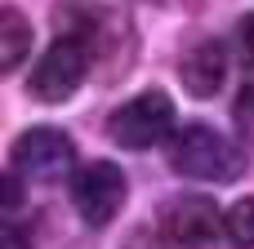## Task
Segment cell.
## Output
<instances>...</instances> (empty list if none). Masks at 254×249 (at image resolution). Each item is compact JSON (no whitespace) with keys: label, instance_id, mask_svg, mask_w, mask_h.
<instances>
[{"label":"cell","instance_id":"7c38bea8","mask_svg":"<svg viewBox=\"0 0 254 249\" xmlns=\"http://www.w3.org/2000/svg\"><path fill=\"white\" fill-rule=\"evenodd\" d=\"M121 249H174V245L161 236V227H134V232H125Z\"/></svg>","mask_w":254,"mask_h":249},{"label":"cell","instance_id":"6da1fadb","mask_svg":"<svg viewBox=\"0 0 254 249\" xmlns=\"http://www.w3.org/2000/svg\"><path fill=\"white\" fill-rule=\"evenodd\" d=\"M54 22H58V36H71L85 45L89 62L98 76L116 80L129 71L134 62V22L112 9V4H98V0H58L54 4Z\"/></svg>","mask_w":254,"mask_h":249},{"label":"cell","instance_id":"277c9868","mask_svg":"<svg viewBox=\"0 0 254 249\" xmlns=\"http://www.w3.org/2000/svg\"><path fill=\"white\" fill-rule=\"evenodd\" d=\"M89 71H94V62H89L85 45L71 40V36H54V45L36 58V67L27 76V94L36 102H45V107H58L85 85Z\"/></svg>","mask_w":254,"mask_h":249},{"label":"cell","instance_id":"3957f363","mask_svg":"<svg viewBox=\"0 0 254 249\" xmlns=\"http://www.w3.org/2000/svg\"><path fill=\"white\" fill-rule=\"evenodd\" d=\"M174 134H179V111L165 89H143L138 98H129L107 116V138L125 151H147Z\"/></svg>","mask_w":254,"mask_h":249},{"label":"cell","instance_id":"4fadbf2b","mask_svg":"<svg viewBox=\"0 0 254 249\" xmlns=\"http://www.w3.org/2000/svg\"><path fill=\"white\" fill-rule=\"evenodd\" d=\"M237 49H241V58L254 67V9L237 22Z\"/></svg>","mask_w":254,"mask_h":249},{"label":"cell","instance_id":"5b68a950","mask_svg":"<svg viewBox=\"0 0 254 249\" xmlns=\"http://www.w3.org/2000/svg\"><path fill=\"white\" fill-rule=\"evenodd\" d=\"M67 196H71V209L80 214L85 227H107L125 209L129 183H125V169L116 160H89V165L76 169Z\"/></svg>","mask_w":254,"mask_h":249},{"label":"cell","instance_id":"8992f818","mask_svg":"<svg viewBox=\"0 0 254 249\" xmlns=\"http://www.w3.org/2000/svg\"><path fill=\"white\" fill-rule=\"evenodd\" d=\"M156 227L174 249H219L228 236V214H219L210 196H174L161 205Z\"/></svg>","mask_w":254,"mask_h":249},{"label":"cell","instance_id":"5bb4252c","mask_svg":"<svg viewBox=\"0 0 254 249\" xmlns=\"http://www.w3.org/2000/svg\"><path fill=\"white\" fill-rule=\"evenodd\" d=\"M4 205H9V209H18V205H22V187H18V174H9V178H4Z\"/></svg>","mask_w":254,"mask_h":249},{"label":"cell","instance_id":"30bf717a","mask_svg":"<svg viewBox=\"0 0 254 249\" xmlns=\"http://www.w3.org/2000/svg\"><path fill=\"white\" fill-rule=\"evenodd\" d=\"M228 245L232 249H254V196H241L228 209Z\"/></svg>","mask_w":254,"mask_h":249},{"label":"cell","instance_id":"9c48e42d","mask_svg":"<svg viewBox=\"0 0 254 249\" xmlns=\"http://www.w3.org/2000/svg\"><path fill=\"white\" fill-rule=\"evenodd\" d=\"M31 49V22L18 4L0 9V71H18Z\"/></svg>","mask_w":254,"mask_h":249},{"label":"cell","instance_id":"7a4b0ae2","mask_svg":"<svg viewBox=\"0 0 254 249\" xmlns=\"http://www.w3.org/2000/svg\"><path fill=\"white\" fill-rule=\"evenodd\" d=\"M250 156L219 129L210 125H183L174 138H170V169L183 174V178H196V183H237L246 174Z\"/></svg>","mask_w":254,"mask_h":249},{"label":"cell","instance_id":"52a82bcc","mask_svg":"<svg viewBox=\"0 0 254 249\" xmlns=\"http://www.w3.org/2000/svg\"><path fill=\"white\" fill-rule=\"evenodd\" d=\"M76 160V143L54 129V125H36L27 134L13 138L9 147V165L18 178H31V183H49V178H63Z\"/></svg>","mask_w":254,"mask_h":249},{"label":"cell","instance_id":"9a60e30c","mask_svg":"<svg viewBox=\"0 0 254 249\" xmlns=\"http://www.w3.org/2000/svg\"><path fill=\"white\" fill-rule=\"evenodd\" d=\"M4 249H27V236L18 223H4Z\"/></svg>","mask_w":254,"mask_h":249},{"label":"cell","instance_id":"8fae6325","mask_svg":"<svg viewBox=\"0 0 254 249\" xmlns=\"http://www.w3.org/2000/svg\"><path fill=\"white\" fill-rule=\"evenodd\" d=\"M232 120H237V134L254 147V80L241 85V94H237V102H232Z\"/></svg>","mask_w":254,"mask_h":249},{"label":"cell","instance_id":"2e32d148","mask_svg":"<svg viewBox=\"0 0 254 249\" xmlns=\"http://www.w3.org/2000/svg\"><path fill=\"white\" fill-rule=\"evenodd\" d=\"M161 4H183V0H161Z\"/></svg>","mask_w":254,"mask_h":249},{"label":"cell","instance_id":"ba28073f","mask_svg":"<svg viewBox=\"0 0 254 249\" xmlns=\"http://www.w3.org/2000/svg\"><path fill=\"white\" fill-rule=\"evenodd\" d=\"M179 80L192 98H214L228 80V49L219 40H196L179 62Z\"/></svg>","mask_w":254,"mask_h":249}]
</instances>
